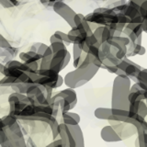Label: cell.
<instances>
[{
  "label": "cell",
  "instance_id": "obj_1",
  "mask_svg": "<svg viewBox=\"0 0 147 147\" xmlns=\"http://www.w3.org/2000/svg\"><path fill=\"white\" fill-rule=\"evenodd\" d=\"M131 89V80L125 75H119L114 80L112 92V109H129V94Z\"/></svg>",
  "mask_w": 147,
  "mask_h": 147
},
{
  "label": "cell",
  "instance_id": "obj_2",
  "mask_svg": "<svg viewBox=\"0 0 147 147\" xmlns=\"http://www.w3.org/2000/svg\"><path fill=\"white\" fill-rule=\"evenodd\" d=\"M98 68L99 67L95 65L94 63H90L86 67H77L76 70L66 74L63 78L64 84L67 87H71L74 89L79 87L86 84L98 71Z\"/></svg>",
  "mask_w": 147,
  "mask_h": 147
},
{
  "label": "cell",
  "instance_id": "obj_3",
  "mask_svg": "<svg viewBox=\"0 0 147 147\" xmlns=\"http://www.w3.org/2000/svg\"><path fill=\"white\" fill-rule=\"evenodd\" d=\"M58 131L63 146H84V136L78 124L67 125L63 122L59 123Z\"/></svg>",
  "mask_w": 147,
  "mask_h": 147
},
{
  "label": "cell",
  "instance_id": "obj_4",
  "mask_svg": "<svg viewBox=\"0 0 147 147\" xmlns=\"http://www.w3.org/2000/svg\"><path fill=\"white\" fill-rule=\"evenodd\" d=\"M70 59L71 55L66 48L60 50L53 54L52 60H51L50 63V68L55 72L60 73L63 69L66 67V65L70 62Z\"/></svg>",
  "mask_w": 147,
  "mask_h": 147
},
{
  "label": "cell",
  "instance_id": "obj_5",
  "mask_svg": "<svg viewBox=\"0 0 147 147\" xmlns=\"http://www.w3.org/2000/svg\"><path fill=\"white\" fill-rule=\"evenodd\" d=\"M53 11L57 13L61 18H63L71 28L76 27L75 22H74V18H75L76 13L68 5L63 3V1H56L53 3Z\"/></svg>",
  "mask_w": 147,
  "mask_h": 147
},
{
  "label": "cell",
  "instance_id": "obj_6",
  "mask_svg": "<svg viewBox=\"0 0 147 147\" xmlns=\"http://www.w3.org/2000/svg\"><path fill=\"white\" fill-rule=\"evenodd\" d=\"M18 53V49L12 47L9 41L0 34V57L5 59H12Z\"/></svg>",
  "mask_w": 147,
  "mask_h": 147
},
{
  "label": "cell",
  "instance_id": "obj_7",
  "mask_svg": "<svg viewBox=\"0 0 147 147\" xmlns=\"http://www.w3.org/2000/svg\"><path fill=\"white\" fill-rule=\"evenodd\" d=\"M101 138L105 142H119L121 141V137L115 131V128L111 126H106L101 130Z\"/></svg>",
  "mask_w": 147,
  "mask_h": 147
},
{
  "label": "cell",
  "instance_id": "obj_8",
  "mask_svg": "<svg viewBox=\"0 0 147 147\" xmlns=\"http://www.w3.org/2000/svg\"><path fill=\"white\" fill-rule=\"evenodd\" d=\"M59 96H63V98H65L69 104L71 106V109L75 108V106L77 103V96H76V91L74 90V88H71V87H68L66 89H63L62 91H60L57 93Z\"/></svg>",
  "mask_w": 147,
  "mask_h": 147
},
{
  "label": "cell",
  "instance_id": "obj_9",
  "mask_svg": "<svg viewBox=\"0 0 147 147\" xmlns=\"http://www.w3.org/2000/svg\"><path fill=\"white\" fill-rule=\"evenodd\" d=\"M18 56H20L21 62L25 63H29L31 62H40V59H41V55H40L39 53H37L35 52H31V51H29V52H22L20 53Z\"/></svg>",
  "mask_w": 147,
  "mask_h": 147
},
{
  "label": "cell",
  "instance_id": "obj_10",
  "mask_svg": "<svg viewBox=\"0 0 147 147\" xmlns=\"http://www.w3.org/2000/svg\"><path fill=\"white\" fill-rule=\"evenodd\" d=\"M62 119H63V122L67 124V125H76V124H79L80 122L79 115L70 111L63 113Z\"/></svg>",
  "mask_w": 147,
  "mask_h": 147
},
{
  "label": "cell",
  "instance_id": "obj_11",
  "mask_svg": "<svg viewBox=\"0 0 147 147\" xmlns=\"http://www.w3.org/2000/svg\"><path fill=\"white\" fill-rule=\"evenodd\" d=\"M111 115H112L111 109L98 108L95 110V116L100 119H109Z\"/></svg>",
  "mask_w": 147,
  "mask_h": 147
},
{
  "label": "cell",
  "instance_id": "obj_12",
  "mask_svg": "<svg viewBox=\"0 0 147 147\" xmlns=\"http://www.w3.org/2000/svg\"><path fill=\"white\" fill-rule=\"evenodd\" d=\"M26 98V94H22V93H18V92L14 91L12 94L9 95L8 96V103H16L18 101H22Z\"/></svg>",
  "mask_w": 147,
  "mask_h": 147
},
{
  "label": "cell",
  "instance_id": "obj_13",
  "mask_svg": "<svg viewBox=\"0 0 147 147\" xmlns=\"http://www.w3.org/2000/svg\"><path fill=\"white\" fill-rule=\"evenodd\" d=\"M50 47H51V49H52L53 53H54L58 52V51H60V50L65 49L66 48V45H65V43L63 42V41H56V42L51 43Z\"/></svg>",
  "mask_w": 147,
  "mask_h": 147
},
{
  "label": "cell",
  "instance_id": "obj_14",
  "mask_svg": "<svg viewBox=\"0 0 147 147\" xmlns=\"http://www.w3.org/2000/svg\"><path fill=\"white\" fill-rule=\"evenodd\" d=\"M54 34L56 35L62 41H63V42L65 43V45H69V44H71V43H72V42H71V40H70V39L68 38V35H67L66 33H63V31L57 30V31H55V32H54Z\"/></svg>",
  "mask_w": 147,
  "mask_h": 147
},
{
  "label": "cell",
  "instance_id": "obj_15",
  "mask_svg": "<svg viewBox=\"0 0 147 147\" xmlns=\"http://www.w3.org/2000/svg\"><path fill=\"white\" fill-rule=\"evenodd\" d=\"M0 5L5 8L13 7L18 5V0H0Z\"/></svg>",
  "mask_w": 147,
  "mask_h": 147
},
{
  "label": "cell",
  "instance_id": "obj_16",
  "mask_svg": "<svg viewBox=\"0 0 147 147\" xmlns=\"http://www.w3.org/2000/svg\"><path fill=\"white\" fill-rule=\"evenodd\" d=\"M48 48V45H46L45 43H41V42H39V45H38V49H37V53H39L40 55H41V57H42V55L44 54L46 49Z\"/></svg>",
  "mask_w": 147,
  "mask_h": 147
},
{
  "label": "cell",
  "instance_id": "obj_17",
  "mask_svg": "<svg viewBox=\"0 0 147 147\" xmlns=\"http://www.w3.org/2000/svg\"><path fill=\"white\" fill-rule=\"evenodd\" d=\"M48 146L56 147V146H63V142H62V140H61V138H59V139H55L53 142H51V144H49Z\"/></svg>",
  "mask_w": 147,
  "mask_h": 147
},
{
  "label": "cell",
  "instance_id": "obj_18",
  "mask_svg": "<svg viewBox=\"0 0 147 147\" xmlns=\"http://www.w3.org/2000/svg\"><path fill=\"white\" fill-rule=\"evenodd\" d=\"M56 41H62L61 40H60L58 37L55 35L54 33L50 37V42L51 43H53V42H56Z\"/></svg>",
  "mask_w": 147,
  "mask_h": 147
},
{
  "label": "cell",
  "instance_id": "obj_19",
  "mask_svg": "<svg viewBox=\"0 0 147 147\" xmlns=\"http://www.w3.org/2000/svg\"><path fill=\"white\" fill-rule=\"evenodd\" d=\"M145 53V48L141 46V48L139 50V53H138V55H144Z\"/></svg>",
  "mask_w": 147,
  "mask_h": 147
},
{
  "label": "cell",
  "instance_id": "obj_20",
  "mask_svg": "<svg viewBox=\"0 0 147 147\" xmlns=\"http://www.w3.org/2000/svg\"><path fill=\"white\" fill-rule=\"evenodd\" d=\"M4 67H5V64L0 63V73L3 74V71H4Z\"/></svg>",
  "mask_w": 147,
  "mask_h": 147
}]
</instances>
